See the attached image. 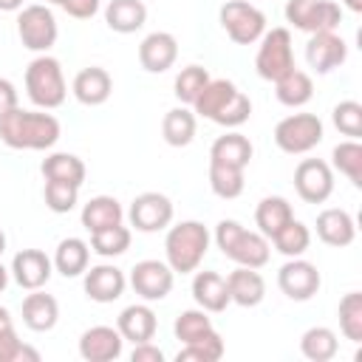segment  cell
Instances as JSON below:
<instances>
[{"instance_id":"1","label":"cell","mask_w":362,"mask_h":362,"mask_svg":"<svg viewBox=\"0 0 362 362\" xmlns=\"http://www.w3.org/2000/svg\"><path fill=\"white\" fill-rule=\"evenodd\" d=\"M59 122L51 113L23 110L20 105L0 119V141L11 150H48L59 141Z\"/></svg>"},{"instance_id":"7","label":"cell","mask_w":362,"mask_h":362,"mask_svg":"<svg viewBox=\"0 0 362 362\" xmlns=\"http://www.w3.org/2000/svg\"><path fill=\"white\" fill-rule=\"evenodd\" d=\"M325 136L320 116L314 113H291L274 124V144L288 156H303L314 150Z\"/></svg>"},{"instance_id":"43","label":"cell","mask_w":362,"mask_h":362,"mask_svg":"<svg viewBox=\"0 0 362 362\" xmlns=\"http://www.w3.org/2000/svg\"><path fill=\"white\" fill-rule=\"evenodd\" d=\"M42 198H45V206H48L51 212L65 215V212H71V209L79 204V187L62 184V181H45Z\"/></svg>"},{"instance_id":"14","label":"cell","mask_w":362,"mask_h":362,"mask_svg":"<svg viewBox=\"0 0 362 362\" xmlns=\"http://www.w3.org/2000/svg\"><path fill=\"white\" fill-rule=\"evenodd\" d=\"M320 283H322V277H320L317 266L308 263V260H303V257H288V260L280 266V272H277V286H280V291H283L288 300H297V303L311 300V297L320 291Z\"/></svg>"},{"instance_id":"16","label":"cell","mask_w":362,"mask_h":362,"mask_svg":"<svg viewBox=\"0 0 362 362\" xmlns=\"http://www.w3.org/2000/svg\"><path fill=\"white\" fill-rule=\"evenodd\" d=\"M11 277L20 288L25 291H34V288H42L48 280H51V272H54V260L42 252V249H23L14 255L11 260Z\"/></svg>"},{"instance_id":"41","label":"cell","mask_w":362,"mask_h":362,"mask_svg":"<svg viewBox=\"0 0 362 362\" xmlns=\"http://www.w3.org/2000/svg\"><path fill=\"white\" fill-rule=\"evenodd\" d=\"M339 331L345 334V339L351 342H362V294L359 291H348L339 300Z\"/></svg>"},{"instance_id":"37","label":"cell","mask_w":362,"mask_h":362,"mask_svg":"<svg viewBox=\"0 0 362 362\" xmlns=\"http://www.w3.org/2000/svg\"><path fill=\"white\" fill-rule=\"evenodd\" d=\"M272 243H274V249H277L280 255H286V257H303L305 249L311 246V232H308V226H305L303 221L291 218V221L272 238Z\"/></svg>"},{"instance_id":"46","label":"cell","mask_w":362,"mask_h":362,"mask_svg":"<svg viewBox=\"0 0 362 362\" xmlns=\"http://www.w3.org/2000/svg\"><path fill=\"white\" fill-rule=\"evenodd\" d=\"M54 6H59L65 14H71L74 20H90L99 11V0H48Z\"/></svg>"},{"instance_id":"44","label":"cell","mask_w":362,"mask_h":362,"mask_svg":"<svg viewBox=\"0 0 362 362\" xmlns=\"http://www.w3.org/2000/svg\"><path fill=\"white\" fill-rule=\"evenodd\" d=\"M331 119H334V127L342 136H351V139H359L362 136V105L359 102L345 99V102L334 105Z\"/></svg>"},{"instance_id":"31","label":"cell","mask_w":362,"mask_h":362,"mask_svg":"<svg viewBox=\"0 0 362 362\" xmlns=\"http://www.w3.org/2000/svg\"><path fill=\"white\" fill-rule=\"evenodd\" d=\"M88 263H90V246L82 238H65V240L57 243L54 269L62 277H79V274H85Z\"/></svg>"},{"instance_id":"19","label":"cell","mask_w":362,"mask_h":362,"mask_svg":"<svg viewBox=\"0 0 362 362\" xmlns=\"http://www.w3.org/2000/svg\"><path fill=\"white\" fill-rule=\"evenodd\" d=\"M178 59V40L170 31H153L139 45V62L150 74H164Z\"/></svg>"},{"instance_id":"28","label":"cell","mask_w":362,"mask_h":362,"mask_svg":"<svg viewBox=\"0 0 362 362\" xmlns=\"http://www.w3.org/2000/svg\"><path fill=\"white\" fill-rule=\"evenodd\" d=\"M45 181H62V184H74V187H82L85 184V161L74 153H51L42 158L40 164Z\"/></svg>"},{"instance_id":"25","label":"cell","mask_w":362,"mask_h":362,"mask_svg":"<svg viewBox=\"0 0 362 362\" xmlns=\"http://www.w3.org/2000/svg\"><path fill=\"white\" fill-rule=\"evenodd\" d=\"M57 320H59V303L51 294L40 291V288L25 294V300H23V322H25V328L42 334V331H51L57 325Z\"/></svg>"},{"instance_id":"38","label":"cell","mask_w":362,"mask_h":362,"mask_svg":"<svg viewBox=\"0 0 362 362\" xmlns=\"http://www.w3.org/2000/svg\"><path fill=\"white\" fill-rule=\"evenodd\" d=\"M90 249L99 257H119L130 249V229L124 223H116V226L90 232Z\"/></svg>"},{"instance_id":"39","label":"cell","mask_w":362,"mask_h":362,"mask_svg":"<svg viewBox=\"0 0 362 362\" xmlns=\"http://www.w3.org/2000/svg\"><path fill=\"white\" fill-rule=\"evenodd\" d=\"M209 79H212V76H209V71H206L204 65H187V68H181L178 76H175L173 93H175V99H178L181 105H192V102L198 99V93L206 88Z\"/></svg>"},{"instance_id":"53","label":"cell","mask_w":362,"mask_h":362,"mask_svg":"<svg viewBox=\"0 0 362 362\" xmlns=\"http://www.w3.org/2000/svg\"><path fill=\"white\" fill-rule=\"evenodd\" d=\"M3 252H6V232L0 229V255H3Z\"/></svg>"},{"instance_id":"21","label":"cell","mask_w":362,"mask_h":362,"mask_svg":"<svg viewBox=\"0 0 362 362\" xmlns=\"http://www.w3.org/2000/svg\"><path fill=\"white\" fill-rule=\"evenodd\" d=\"M76 102L88 105V107H96V105H105L113 93V79L105 68L99 65H90V68H82L76 76H74V85H71Z\"/></svg>"},{"instance_id":"27","label":"cell","mask_w":362,"mask_h":362,"mask_svg":"<svg viewBox=\"0 0 362 362\" xmlns=\"http://www.w3.org/2000/svg\"><path fill=\"white\" fill-rule=\"evenodd\" d=\"M291 218H294V209H291V204H288L283 195H266V198L257 204V209H255L257 232H260L263 238H269V240H272Z\"/></svg>"},{"instance_id":"50","label":"cell","mask_w":362,"mask_h":362,"mask_svg":"<svg viewBox=\"0 0 362 362\" xmlns=\"http://www.w3.org/2000/svg\"><path fill=\"white\" fill-rule=\"evenodd\" d=\"M11 325H14V322H11L8 308H3V305H0V331H3V328H11Z\"/></svg>"},{"instance_id":"22","label":"cell","mask_w":362,"mask_h":362,"mask_svg":"<svg viewBox=\"0 0 362 362\" xmlns=\"http://www.w3.org/2000/svg\"><path fill=\"white\" fill-rule=\"evenodd\" d=\"M317 238L325 243V246H334V249H342V246H351L354 238H356V223L351 218V212L345 209H322L317 215Z\"/></svg>"},{"instance_id":"51","label":"cell","mask_w":362,"mask_h":362,"mask_svg":"<svg viewBox=\"0 0 362 362\" xmlns=\"http://www.w3.org/2000/svg\"><path fill=\"white\" fill-rule=\"evenodd\" d=\"M342 3H345V6H348L354 14H359V11H362V0H342Z\"/></svg>"},{"instance_id":"23","label":"cell","mask_w":362,"mask_h":362,"mask_svg":"<svg viewBox=\"0 0 362 362\" xmlns=\"http://www.w3.org/2000/svg\"><path fill=\"white\" fill-rule=\"evenodd\" d=\"M116 328L124 339H130L133 345L139 342H150L156 337V328H158V320H156V311L144 303H133L127 308H122L119 320H116Z\"/></svg>"},{"instance_id":"6","label":"cell","mask_w":362,"mask_h":362,"mask_svg":"<svg viewBox=\"0 0 362 362\" xmlns=\"http://www.w3.org/2000/svg\"><path fill=\"white\" fill-rule=\"evenodd\" d=\"M255 68H257V76L266 79V82H277L291 68H297L294 65V48H291V31L288 28L263 31L260 45H257V57H255Z\"/></svg>"},{"instance_id":"30","label":"cell","mask_w":362,"mask_h":362,"mask_svg":"<svg viewBox=\"0 0 362 362\" xmlns=\"http://www.w3.org/2000/svg\"><path fill=\"white\" fill-rule=\"evenodd\" d=\"M124 221V209L113 195H96L82 206V226L88 232H99Z\"/></svg>"},{"instance_id":"5","label":"cell","mask_w":362,"mask_h":362,"mask_svg":"<svg viewBox=\"0 0 362 362\" xmlns=\"http://www.w3.org/2000/svg\"><path fill=\"white\" fill-rule=\"evenodd\" d=\"M25 93L42 110L59 107L68 96V85H65V74H62L59 59H54L48 54L34 57L25 68Z\"/></svg>"},{"instance_id":"29","label":"cell","mask_w":362,"mask_h":362,"mask_svg":"<svg viewBox=\"0 0 362 362\" xmlns=\"http://www.w3.org/2000/svg\"><path fill=\"white\" fill-rule=\"evenodd\" d=\"M252 153H255V147L243 133H223L209 147V158L212 161H221V164H229V167H240V170H246V164L252 161Z\"/></svg>"},{"instance_id":"33","label":"cell","mask_w":362,"mask_h":362,"mask_svg":"<svg viewBox=\"0 0 362 362\" xmlns=\"http://www.w3.org/2000/svg\"><path fill=\"white\" fill-rule=\"evenodd\" d=\"M161 136L170 147H187L195 139V113L189 107H173L161 119Z\"/></svg>"},{"instance_id":"47","label":"cell","mask_w":362,"mask_h":362,"mask_svg":"<svg viewBox=\"0 0 362 362\" xmlns=\"http://www.w3.org/2000/svg\"><path fill=\"white\" fill-rule=\"evenodd\" d=\"M17 105H20V99H17V88H14V82L6 79V76H0V119H3L8 110H14Z\"/></svg>"},{"instance_id":"26","label":"cell","mask_w":362,"mask_h":362,"mask_svg":"<svg viewBox=\"0 0 362 362\" xmlns=\"http://www.w3.org/2000/svg\"><path fill=\"white\" fill-rule=\"evenodd\" d=\"M105 23L116 34H133L147 23L144 0H110L105 6Z\"/></svg>"},{"instance_id":"45","label":"cell","mask_w":362,"mask_h":362,"mask_svg":"<svg viewBox=\"0 0 362 362\" xmlns=\"http://www.w3.org/2000/svg\"><path fill=\"white\" fill-rule=\"evenodd\" d=\"M0 362H40V351L25 345L11 325L0 331Z\"/></svg>"},{"instance_id":"9","label":"cell","mask_w":362,"mask_h":362,"mask_svg":"<svg viewBox=\"0 0 362 362\" xmlns=\"http://www.w3.org/2000/svg\"><path fill=\"white\" fill-rule=\"evenodd\" d=\"M17 37H20L23 48L45 54L57 42V37H59L54 11L48 6H40V3L23 6L20 17H17Z\"/></svg>"},{"instance_id":"34","label":"cell","mask_w":362,"mask_h":362,"mask_svg":"<svg viewBox=\"0 0 362 362\" xmlns=\"http://www.w3.org/2000/svg\"><path fill=\"white\" fill-rule=\"evenodd\" d=\"M337 348H339L337 334L331 328H325V325H314V328H308L300 337V351L311 362H328V359H334L337 356Z\"/></svg>"},{"instance_id":"15","label":"cell","mask_w":362,"mask_h":362,"mask_svg":"<svg viewBox=\"0 0 362 362\" xmlns=\"http://www.w3.org/2000/svg\"><path fill=\"white\" fill-rule=\"evenodd\" d=\"M348 59V45L337 31H317L305 42V62L317 74H331Z\"/></svg>"},{"instance_id":"52","label":"cell","mask_w":362,"mask_h":362,"mask_svg":"<svg viewBox=\"0 0 362 362\" xmlns=\"http://www.w3.org/2000/svg\"><path fill=\"white\" fill-rule=\"evenodd\" d=\"M6 286H8V269H6L3 263H0V291H3Z\"/></svg>"},{"instance_id":"13","label":"cell","mask_w":362,"mask_h":362,"mask_svg":"<svg viewBox=\"0 0 362 362\" xmlns=\"http://www.w3.org/2000/svg\"><path fill=\"white\" fill-rule=\"evenodd\" d=\"M173 280H175V272L164 260H139L130 269V286L144 303L164 300L173 291Z\"/></svg>"},{"instance_id":"3","label":"cell","mask_w":362,"mask_h":362,"mask_svg":"<svg viewBox=\"0 0 362 362\" xmlns=\"http://www.w3.org/2000/svg\"><path fill=\"white\" fill-rule=\"evenodd\" d=\"M215 243L223 252V257H229L238 266H249V269H263L272 255L269 238L246 229L243 223H238L232 218H223L215 226Z\"/></svg>"},{"instance_id":"42","label":"cell","mask_w":362,"mask_h":362,"mask_svg":"<svg viewBox=\"0 0 362 362\" xmlns=\"http://www.w3.org/2000/svg\"><path fill=\"white\" fill-rule=\"evenodd\" d=\"M221 356H223V339H221V334L212 328V331L204 334L201 339L184 345V348L175 354V362H189V359H195V362H218Z\"/></svg>"},{"instance_id":"35","label":"cell","mask_w":362,"mask_h":362,"mask_svg":"<svg viewBox=\"0 0 362 362\" xmlns=\"http://www.w3.org/2000/svg\"><path fill=\"white\" fill-rule=\"evenodd\" d=\"M331 164L334 170H339L354 187H362V144L356 139L339 141L331 150Z\"/></svg>"},{"instance_id":"4","label":"cell","mask_w":362,"mask_h":362,"mask_svg":"<svg viewBox=\"0 0 362 362\" xmlns=\"http://www.w3.org/2000/svg\"><path fill=\"white\" fill-rule=\"evenodd\" d=\"M209 252V229L201 221H181L167 229L164 238V255L167 266L178 274H189L201 266V260Z\"/></svg>"},{"instance_id":"2","label":"cell","mask_w":362,"mask_h":362,"mask_svg":"<svg viewBox=\"0 0 362 362\" xmlns=\"http://www.w3.org/2000/svg\"><path fill=\"white\" fill-rule=\"evenodd\" d=\"M189 107L195 116L209 119L221 127H240L252 116V99L229 79H209Z\"/></svg>"},{"instance_id":"12","label":"cell","mask_w":362,"mask_h":362,"mask_svg":"<svg viewBox=\"0 0 362 362\" xmlns=\"http://www.w3.org/2000/svg\"><path fill=\"white\" fill-rule=\"evenodd\" d=\"M127 218L136 232H161L173 223V201L164 192H141L133 198Z\"/></svg>"},{"instance_id":"18","label":"cell","mask_w":362,"mask_h":362,"mask_svg":"<svg viewBox=\"0 0 362 362\" xmlns=\"http://www.w3.org/2000/svg\"><path fill=\"white\" fill-rule=\"evenodd\" d=\"M85 294L93 300V303H113L124 294L127 288V277L119 266L113 263H99V266H90L85 269Z\"/></svg>"},{"instance_id":"24","label":"cell","mask_w":362,"mask_h":362,"mask_svg":"<svg viewBox=\"0 0 362 362\" xmlns=\"http://www.w3.org/2000/svg\"><path fill=\"white\" fill-rule=\"evenodd\" d=\"M192 297L206 314H221L232 300L226 288V277L218 272H195L192 277Z\"/></svg>"},{"instance_id":"40","label":"cell","mask_w":362,"mask_h":362,"mask_svg":"<svg viewBox=\"0 0 362 362\" xmlns=\"http://www.w3.org/2000/svg\"><path fill=\"white\" fill-rule=\"evenodd\" d=\"M173 331H175V339L181 345H189V342H195V339H201L204 334L212 331V320L206 317L204 308H187L175 317Z\"/></svg>"},{"instance_id":"48","label":"cell","mask_w":362,"mask_h":362,"mask_svg":"<svg viewBox=\"0 0 362 362\" xmlns=\"http://www.w3.org/2000/svg\"><path fill=\"white\" fill-rule=\"evenodd\" d=\"M130 359L133 362H164V351L153 342H139V345H133Z\"/></svg>"},{"instance_id":"10","label":"cell","mask_w":362,"mask_h":362,"mask_svg":"<svg viewBox=\"0 0 362 362\" xmlns=\"http://www.w3.org/2000/svg\"><path fill=\"white\" fill-rule=\"evenodd\" d=\"M286 20L305 34L337 31V25L342 23V8L334 0H288Z\"/></svg>"},{"instance_id":"17","label":"cell","mask_w":362,"mask_h":362,"mask_svg":"<svg viewBox=\"0 0 362 362\" xmlns=\"http://www.w3.org/2000/svg\"><path fill=\"white\" fill-rule=\"evenodd\" d=\"M124 337L113 325H93L79 337V356L85 362H113L122 356Z\"/></svg>"},{"instance_id":"8","label":"cell","mask_w":362,"mask_h":362,"mask_svg":"<svg viewBox=\"0 0 362 362\" xmlns=\"http://www.w3.org/2000/svg\"><path fill=\"white\" fill-rule=\"evenodd\" d=\"M226 37L238 45H252L266 31V14L246 0H226L218 11Z\"/></svg>"},{"instance_id":"32","label":"cell","mask_w":362,"mask_h":362,"mask_svg":"<svg viewBox=\"0 0 362 362\" xmlns=\"http://www.w3.org/2000/svg\"><path fill=\"white\" fill-rule=\"evenodd\" d=\"M274 93H277V102L280 105H286V107H303L314 96V82H311V76L305 71L291 68L286 76H280L274 82Z\"/></svg>"},{"instance_id":"49","label":"cell","mask_w":362,"mask_h":362,"mask_svg":"<svg viewBox=\"0 0 362 362\" xmlns=\"http://www.w3.org/2000/svg\"><path fill=\"white\" fill-rule=\"evenodd\" d=\"M23 8V0H0V11H17Z\"/></svg>"},{"instance_id":"36","label":"cell","mask_w":362,"mask_h":362,"mask_svg":"<svg viewBox=\"0 0 362 362\" xmlns=\"http://www.w3.org/2000/svg\"><path fill=\"white\" fill-rule=\"evenodd\" d=\"M243 170L240 167H229V164H221V161H212L209 158V187L218 198L223 201H232L243 192Z\"/></svg>"},{"instance_id":"20","label":"cell","mask_w":362,"mask_h":362,"mask_svg":"<svg viewBox=\"0 0 362 362\" xmlns=\"http://www.w3.org/2000/svg\"><path fill=\"white\" fill-rule=\"evenodd\" d=\"M226 288H229V300L240 308H255L266 297V280L260 277L257 269H249V266H238L235 272H229Z\"/></svg>"},{"instance_id":"11","label":"cell","mask_w":362,"mask_h":362,"mask_svg":"<svg viewBox=\"0 0 362 362\" xmlns=\"http://www.w3.org/2000/svg\"><path fill=\"white\" fill-rule=\"evenodd\" d=\"M294 189L305 204H325L334 192V170L322 158H303L294 170Z\"/></svg>"}]
</instances>
